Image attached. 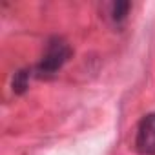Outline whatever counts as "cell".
Here are the masks:
<instances>
[{
    "mask_svg": "<svg viewBox=\"0 0 155 155\" xmlns=\"http://www.w3.org/2000/svg\"><path fill=\"white\" fill-rule=\"evenodd\" d=\"M71 57V48L66 40L55 37L48 42V48L42 55V60L38 62V66L35 68L37 77L44 79V77H53Z\"/></svg>",
    "mask_w": 155,
    "mask_h": 155,
    "instance_id": "obj_1",
    "label": "cell"
},
{
    "mask_svg": "<svg viewBox=\"0 0 155 155\" xmlns=\"http://www.w3.org/2000/svg\"><path fill=\"white\" fill-rule=\"evenodd\" d=\"M26 88H28V73L26 71H18L17 77H15V81H13V90L20 93Z\"/></svg>",
    "mask_w": 155,
    "mask_h": 155,
    "instance_id": "obj_4",
    "label": "cell"
},
{
    "mask_svg": "<svg viewBox=\"0 0 155 155\" xmlns=\"http://www.w3.org/2000/svg\"><path fill=\"white\" fill-rule=\"evenodd\" d=\"M128 11H130V2H113L111 4V11H110V17H111L113 22L119 24V22H122L126 18Z\"/></svg>",
    "mask_w": 155,
    "mask_h": 155,
    "instance_id": "obj_3",
    "label": "cell"
},
{
    "mask_svg": "<svg viewBox=\"0 0 155 155\" xmlns=\"http://www.w3.org/2000/svg\"><path fill=\"white\" fill-rule=\"evenodd\" d=\"M135 148L140 155H155V113L140 119L137 126Z\"/></svg>",
    "mask_w": 155,
    "mask_h": 155,
    "instance_id": "obj_2",
    "label": "cell"
}]
</instances>
